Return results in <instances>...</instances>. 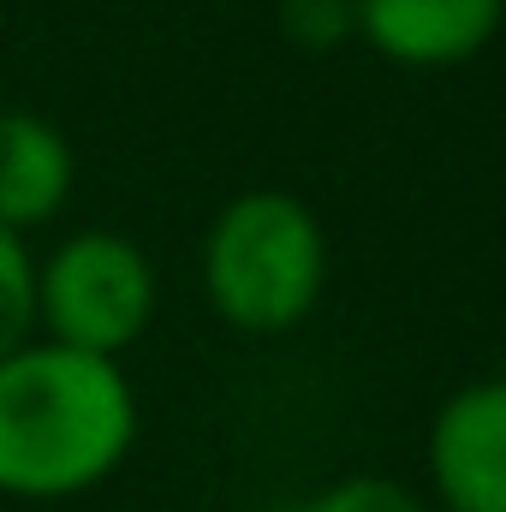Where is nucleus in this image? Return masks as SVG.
<instances>
[{
    "mask_svg": "<svg viewBox=\"0 0 506 512\" xmlns=\"http://www.w3.org/2000/svg\"><path fill=\"white\" fill-rule=\"evenodd\" d=\"M137 399L114 358L24 340L0 358V495L66 501L120 471Z\"/></svg>",
    "mask_w": 506,
    "mask_h": 512,
    "instance_id": "f257e3e1",
    "label": "nucleus"
},
{
    "mask_svg": "<svg viewBox=\"0 0 506 512\" xmlns=\"http://www.w3.org/2000/svg\"><path fill=\"white\" fill-rule=\"evenodd\" d=\"M506 0H352V24L393 66H459L489 48Z\"/></svg>",
    "mask_w": 506,
    "mask_h": 512,
    "instance_id": "39448f33",
    "label": "nucleus"
},
{
    "mask_svg": "<svg viewBox=\"0 0 506 512\" xmlns=\"http://www.w3.org/2000/svg\"><path fill=\"white\" fill-rule=\"evenodd\" d=\"M310 512H423V501L405 483H393V477H346Z\"/></svg>",
    "mask_w": 506,
    "mask_h": 512,
    "instance_id": "6e6552de",
    "label": "nucleus"
},
{
    "mask_svg": "<svg viewBox=\"0 0 506 512\" xmlns=\"http://www.w3.org/2000/svg\"><path fill=\"white\" fill-rule=\"evenodd\" d=\"M155 316V268L126 233L84 227L36 262V328L78 352H126Z\"/></svg>",
    "mask_w": 506,
    "mask_h": 512,
    "instance_id": "7ed1b4c3",
    "label": "nucleus"
},
{
    "mask_svg": "<svg viewBox=\"0 0 506 512\" xmlns=\"http://www.w3.org/2000/svg\"><path fill=\"white\" fill-rule=\"evenodd\" d=\"M36 334V256L24 251V233L0 227V358L18 352Z\"/></svg>",
    "mask_w": 506,
    "mask_h": 512,
    "instance_id": "0eeeda50",
    "label": "nucleus"
},
{
    "mask_svg": "<svg viewBox=\"0 0 506 512\" xmlns=\"http://www.w3.org/2000/svg\"><path fill=\"white\" fill-rule=\"evenodd\" d=\"M72 197V143L42 114H0V227L30 233Z\"/></svg>",
    "mask_w": 506,
    "mask_h": 512,
    "instance_id": "423d86ee",
    "label": "nucleus"
},
{
    "mask_svg": "<svg viewBox=\"0 0 506 512\" xmlns=\"http://www.w3.org/2000/svg\"><path fill=\"white\" fill-rule=\"evenodd\" d=\"M429 477L453 512H506V382H477L441 405Z\"/></svg>",
    "mask_w": 506,
    "mask_h": 512,
    "instance_id": "20e7f679",
    "label": "nucleus"
},
{
    "mask_svg": "<svg viewBox=\"0 0 506 512\" xmlns=\"http://www.w3.org/2000/svg\"><path fill=\"white\" fill-rule=\"evenodd\" d=\"M322 274H328L322 221L286 191L233 197L203 245L209 304L245 334H280L304 322L310 304L322 298Z\"/></svg>",
    "mask_w": 506,
    "mask_h": 512,
    "instance_id": "f03ea898",
    "label": "nucleus"
}]
</instances>
